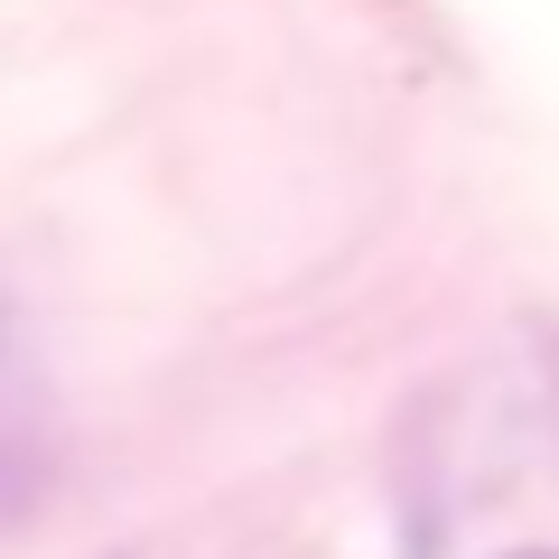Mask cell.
I'll use <instances>...</instances> for the list:
<instances>
[{
    "mask_svg": "<svg viewBox=\"0 0 559 559\" xmlns=\"http://www.w3.org/2000/svg\"><path fill=\"white\" fill-rule=\"evenodd\" d=\"M57 495V466H47V448H28V439H10L0 429V532H20L38 503Z\"/></svg>",
    "mask_w": 559,
    "mask_h": 559,
    "instance_id": "cell-1",
    "label": "cell"
},
{
    "mask_svg": "<svg viewBox=\"0 0 559 559\" xmlns=\"http://www.w3.org/2000/svg\"><path fill=\"white\" fill-rule=\"evenodd\" d=\"M503 559H559V550H503Z\"/></svg>",
    "mask_w": 559,
    "mask_h": 559,
    "instance_id": "cell-2",
    "label": "cell"
},
{
    "mask_svg": "<svg viewBox=\"0 0 559 559\" xmlns=\"http://www.w3.org/2000/svg\"><path fill=\"white\" fill-rule=\"evenodd\" d=\"M0 336H10V326H0Z\"/></svg>",
    "mask_w": 559,
    "mask_h": 559,
    "instance_id": "cell-3",
    "label": "cell"
}]
</instances>
